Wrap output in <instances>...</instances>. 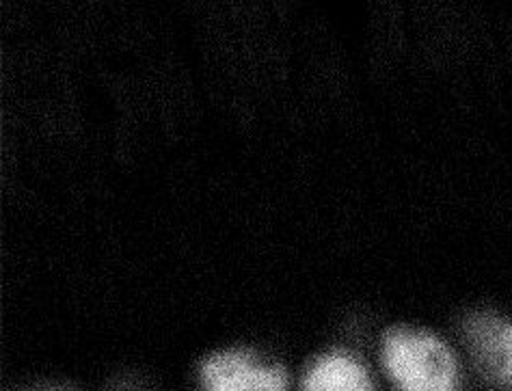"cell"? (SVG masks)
<instances>
[{
	"label": "cell",
	"mask_w": 512,
	"mask_h": 391,
	"mask_svg": "<svg viewBox=\"0 0 512 391\" xmlns=\"http://www.w3.org/2000/svg\"><path fill=\"white\" fill-rule=\"evenodd\" d=\"M385 368L400 391H458V368L450 348L415 331L387 335Z\"/></svg>",
	"instance_id": "6da1fadb"
},
{
	"label": "cell",
	"mask_w": 512,
	"mask_h": 391,
	"mask_svg": "<svg viewBox=\"0 0 512 391\" xmlns=\"http://www.w3.org/2000/svg\"><path fill=\"white\" fill-rule=\"evenodd\" d=\"M206 391H286V376L247 355L227 353L206 363Z\"/></svg>",
	"instance_id": "7a4b0ae2"
},
{
	"label": "cell",
	"mask_w": 512,
	"mask_h": 391,
	"mask_svg": "<svg viewBox=\"0 0 512 391\" xmlns=\"http://www.w3.org/2000/svg\"><path fill=\"white\" fill-rule=\"evenodd\" d=\"M305 391H376L366 368L353 357L331 355L309 370Z\"/></svg>",
	"instance_id": "3957f363"
},
{
	"label": "cell",
	"mask_w": 512,
	"mask_h": 391,
	"mask_svg": "<svg viewBox=\"0 0 512 391\" xmlns=\"http://www.w3.org/2000/svg\"><path fill=\"white\" fill-rule=\"evenodd\" d=\"M493 357L497 363V374L502 376L504 381L512 379V325L506 327L500 337L495 340Z\"/></svg>",
	"instance_id": "277c9868"
}]
</instances>
